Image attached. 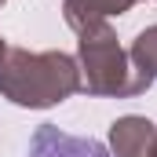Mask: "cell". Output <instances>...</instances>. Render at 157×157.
Instances as JSON below:
<instances>
[{"instance_id":"cell-1","label":"cell","mask_w":157,"mask_h":157,"mask_svg":"<svg viewBox=\"0 0 157 157\" xmlns=\"http://www.w3.org/2000/svg\"><path fill=\"white\" fill-rule=\"evenodd\" d=\"M29 157H113V154L95 139L66 135V132L44 124V128H37V135L29 143Z\"/></svg>"}]
</instances>
